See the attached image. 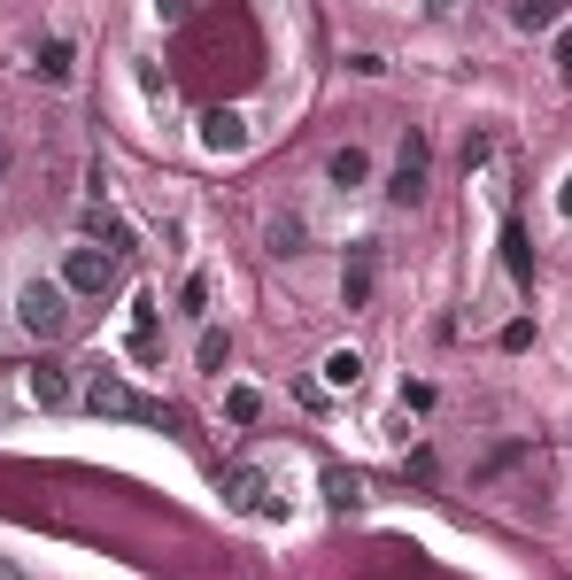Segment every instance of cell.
<instances>
[{
    "mask_svg": "<svg viewBox=\"0 0 572 580\" xmlns=\"http://www.w3.org/2000/svg\"><path fill=\"white\" fill-rule=\"evenodd\" d=\"M225 411H233L240 426H256V411H264V395H256V387H233V395H225Z\"/></svg>",
    "mask_w": 572,
    "mask_h": 580,
    "instance_id": "17",
    "label": "cell"
},
{
    "mask_svg": "<svg viewBox=\"0 0 572 580\" xmlns=\"http://www.w3.org/2000/svg\"><path fill=\"white\" fill-rule=\"evenodd\" d=\"M325 178H333V186H364V178H372V155H364V147H333Z\"/></svg>",
    "mask_w": 572,
    "mask_h": 580,
    "instance_id": "10",
    "label": "cell"
},
{
    "mask_svg": "<svg viewBox=\"0 0 572 580\" xmlns=\"http://www.w3.org/2000/svg\"><path fill=\"white\" fill-rule=\"evenodd\" d=\"M86 240H109V256H125V248H132V225H125L117 209L93 201V209H86Z\"/></svg>",
    "mask_w": 572,
    "mask_h": 580,
    "instance_id": "8",
    "label": "cell"
},
{
    "mask_svg": "<svg viewBox=\"0 0 572 580\" xmlns=\"http://www.w3.org/2000/svg\"><path fill=\"white\" fill-rule=\"evenodd\" d=\"M225 503H233V511H279V503H272V480H264L256 464H225Z\"/></svg>",
    "mask_w": 572,
    "mask_h": 580,
    "instance_id": "5",
    "label": "cell"
},
{
    "mask_svg": "<svg viewBox=\"0 0 572 580\" xmlns=\"http://www.w3.org/2000/svg\"><path fill=\"white\" fill-rule=\"evenodd\" d=\"M109 287H117V256H109V248L86 240V248L62 256V294H109Z\"/></svg>",
    "mask_w": 572,
    "mask_h": 580,
    "instance_id": "2",
    "label": "cell"
},
{
    "mask_svg": "<svg viewBox=\"0 0 572 580\" xmlns=\"http://www.w3.org/2000/svg\"><path fill=\"white\" fill-rule=\"evenodd\" d=\"M387 201H395V209H418V201H426V140H418V132L403 140V163H395V178H387Z\"/></svg>",
    "mask_w": 572,
    "mask_h": 580,
    "instance_id": "3",
    "label": "cell"
},
{
    "mask_svg": "<svg viewBox=\"0 0 572 580\" xmlns=\"http://www.w3.org/2000/svg\"><path fill=\"white\" fill-rule=\"evenodd\" d=\"M341 302H348V309H364V302H372V248H356V264L341 272Z\"/></svg>",
    "mask_w": 572,
    "mask_h": 580,
    "instance_id": "11",
    "label": "cell"
},
{
    "mask_svg": "<svg viewBox=\"0 0 572 580\" xmlns=\"http://www.w3.org/2000/svg\"><path fill=\"white\" fill-rule=\"evenodd\" d=\"M23 387H31V403H39V411H70V403H78V387H70V372H62V364H31V372H23Z\"/></svg>",
    "mask_w": 572,
    "mask_h": 580,
    "instance_id": "6",
    "label": "cell"
},
{
    "mask_svg": "<svg viewBox=\"0 0 572 580\" xmlns=\"http://www.w3.org/2000/svg\"><path fill=\"white\" fill-rule=\"evenodd\" d=\"M16 325L31 341H62L70 333V294H62V279H31V287L16 294Z\"/></svg>",
    "mask_w": 572,
    "mask_h": 580,
    "instance_id": "1",
    "label": "cell"
},
{
    "mask_svg": "<svg viewBox=\"0 0 572 580\" xmlns=\"http://www.w3.org/2000/svg\"><path fill=\"white\" fill-rule=\"evenodd\" d=\"M201 147H217V155L248 147V117H240V109H209V117H201Z\"/></svg>",
    "mask_w": 572,
    "mask_h": 580,
    "instance_id": "7",
    "label": "cell"
},
{
    "mask_svg": "<svg viewBox=\"0 0 572 580\" xmlns=\"http://www.w3.org/2000/svg\"><path fill=\"white\" fill-rule=\"evenodd\" d=\"M503 264H511V279H519V287H534V256H526V233H519V217L503 225Z\"/></svg>",
    "mask_w": 572,
    "mask_h": 580,
    "instance_id": "12",
    "label": "cell"
},
{
    "mask_svg": "<svg viewBox=\"0 0 572 580\" xmlns=\"http://www.w3.org/2000/svg\"><path fill=\"white\" fill-rule=\"evenodd\" d=\"M0 580H23V573H16V566H8V558H0Z\"/></svg>",
    "mask_w": 572,
    "mask_h": 580,
    "instance_id": "22",
    "label": "cell"
},
{
    "mask_svg": "<svg viewBox=\"0 0 572 580\" xmlns=\"http://www.w3.org/2000/svg\"><path fill=\"white\" fill-rule=\"evenodd\" d=\"M558 209H565V217H572V178H565V186H558Z\"/></svg>",
    "mask_w": 572,
    "mask_h": 580,
    "instance_id": "21",
    "label": "cell"
},
{
    "mask_svg": "<svg viewBox=\"0 0 572 580\" xmlns=\"http://www.w3.org/2000/svg\"><path fill=\"white\" fill-rule=\"evenodd\" d=\"M356 380H364V356L356 348H333L325 356V387H356Z\"/></svg>",
    "mask_w": 572,
    "mask_h": 580,
    "instance_id": "14",
    "label": "cell"
},
{
    "mask_svg": "<svg viewBox=\"0 0 572 580\" xmlns=\"http://www.w3.org/2000/svg\"><path fill=\"white\" fill-rule=\"evenodd\" d=\"M558 78H565V86H572V31H565V39H558Z\"/></svg>",
    "mask_w": 572,
    "mask_h": 580,
    "instance_id": "20",
    "label": "cell"
},
{
    "mask_svg": "<svg viewBox=\"0 0 572 580\" xmlns=\"http://www.w3.org/2000/svg\"><path fill=\"white\" fill-rule=\"evenodd\" d=\"M140 419H147V426H162V434H178V426H186V419H178L170 403H140Z\"/></svg>",
    "mask_w": 572,
    "mask_h": 580,
    "instance_id": "19",
    "label": "cell"
},
{
    "mask_svg": "<svg viewBox=\"0 0 572 580\" xmlns=\"http://www.w3.org/2000/svg\"><path fill=\"white\" fill-rule=\"evenodd\" d=\"M86 411H93V419H140V395H132L117 372H93V380H86Z\"/></svg>",
    "mask_w": 572,
    "mask_h": 580,
    "instance_id": "4",
    "label": "cell"
},
{
    "mask_svg": "<svg viewBox=\"0 0 572 580\" xmlns=\"http://www.w3.org/2000/svg\"><path fill=\"white\" fill-rule=\"evenodd\" d=\"M39 78H47V86H70V78H78V55H70V39H47V47H39Z\"/></svg>",
    "mask_w": 572,
    "mask_h": 580,
    "instance_id": "9",
    "label": "cell"
},
{
    "mask_svg": "<svg viewBox=\"0 0 572 580\" xmlns=\"http://www.w3.org/2000/svg\"><path fill=\"white\" fill-rule=\"evenodd\" d=\"M302 240H309L302 217H272V256H302Z\"/></svg>",
    "mask_w": 572,
    "mask_h": 580,
    "instance_id": "15",
    "label": "cell"
},
{
    "mask_svg": "<svg viewBox=\"0 0 572 580\" xmlns=\"http://www.w3.org/2000/svg\"><path fill=\"white\" fill-rule=\"evenodd\" d=\"M511 23H519V31H550V23H558V8H550V0H519V8H511Z\"/></svg>",
    "mask_w": 572,
    "mask_h": 580,
    "instance_id": "16",
    "label": "cell"
},
{
    "mask_svg": "<svg viewBox=\"0 0 572 580\" xmlns=\"http://www.w3.org/2000/svg\"><path fill=\"white\" fill-rule=\"evenodd\" d=\"M225 356H233V348H225V333L209 325V333H201V372H225Z\"/></svg>",
    "mask_w": 572,
    "mask_h": 580,
    "instance_id": "18",
    "label": "cell"
},
{
    "mask_svg": "<svg viewBox=\"0 0 572 580\" xmlns=\"http://www.w3.org/2000/svg\"><path fill=\"white\" fill-rule=\"evenodd\" d=\"M325 503H333V511H356V503H364V472H341V464H333V472H325Z\"/></svg>",
    "mask_w": 572,
    "mask_h": 580,
    "instance_id": "13",
    "label": "cell"
}]
</instances>
